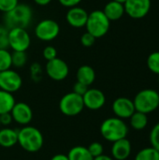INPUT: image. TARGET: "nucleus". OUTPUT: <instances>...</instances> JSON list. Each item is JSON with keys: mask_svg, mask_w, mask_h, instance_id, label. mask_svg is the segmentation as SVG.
<instances>
[{"mask_svg": "<svg viewBox=\"0 0 159 160\" xmlns=\"http://www.w3.org/2000/svg\"><path fill=\"white\" fill-rule=\"evenodd\" d=\"M33 19V10L27 4H18L13 9L5 13L4 22L7 29H26Z\"/></svg>", "mask_w": 159, "mask_h": 160, "instance_id": "obj_1", "label": "nucleus"}, {"mask_svg": "<svg viewBox=\"0 0 159 160\" xmlns=\"http://www.w3.org/2000/svg\"><path fill=\"white\" fill-rule=\"evenodd\" d=\"M18 143L28 153L38 152L44 143L43 135L39 129L31 126H23L18 131Z\"/></svg>", "mask_w": 159, "mask_h": 160, "instance_id": "obj_2", "label": "nucleus"}, {"mask_svg": "<svg viewBox=\"0 0 159 160\" xmlns=\"http://www.w3.org/2000/svg\"><path fill=\"white\" fill-rule=\"evenodd\" d=\"M100 134L108 142H114L118 140L127 138L128 128L123 119L110 117L104 120L100 126Z\"/></svg>", "mask_w": 159, "mask_h": 160, "instance_id": "obj_3", "label": "nucleus"}, {"mask_svg": "<svg viewBox=\"0 0 159 160\" xmlns=\"http://www.w3.org/2000/svg\"><path fill=\"white\" fill-rule=\"evenodd\" d=\"M111 21L106 17L102 10H94L88 13L87 22L85 24L86 32L93 35L96 38L104 37L110 30Z\"/></svg>", "mask_w": 159, "mask_h": 160, "instance_id": "obj_4", "label": "nucleus"}, {"mask_svg": "<svg viewBox=\"0 0 159 160\" xmlns=\"http://www.w3.org/2000/svg\"><path fill=\"white\" fill-rule=\"evenodd\" d=\"M135 110L143 113H151L159 107V93L154 89H143L134 98Z\"/></svg>", "mask_w": 159, "mask_h": 160, "instance_id": "obj_5", "label": "nucleus"}, {"mask_svg": "<svg viewBox=\"0 0 159 160\" xmlns=\"http://www.w3.org/2000/svg\"><path fill=\"white\" fill-rule=\"evenodd\" d=\"M83 108L82 97L74 92L64 95L59 101V110L66 116H76L82 112Z\"/></svg>", "mask_w": 159, "mask_h": 160, "instance_id": "obj_6", "label": "nucleus"}, {"mask_svg": "<svg viewBox=\"0 0 159 160\" xmlns=\"http://www.w3.org/2000/svg\"><path fill=\"white\" fill-rule=\"evenodd\" d=\"M60 34L59 23L52 19H44L35 27V36L42 41H52Z\"/></svg>", "mask_w": 159, "mask_h": 160, "instance_id": "obj_7", "label": "nucleus"}, {"mask_svg": "<svg viewBox=\"0 0 159 160\" xmlns=\"http://www.w3.org/2000/svg\"><path fill=\"white\" fill-rule=\"evenodd\" d=\"M31 45V38L24 28L8 29V47L14 52H26Z\"/></svg>", "mask_w": 159, "mask_h": 160, "instance_id": "obj_8", "label": "nucleus"}, {"mask_svg": "<svg viewBox=\"0 0 159 160\" xmlns=\"http://www.w3.org/2000/svg\"><path fill=\"white\" fill-rule=\"evenodd\" d=\"M22 85L21 75L15 70L9 68L0 71V89L8 93H15L20 90Z\"/></svg>", "mask_w": 159, "mask_h": 160, "instance_id": "obj_9", "label": "nucleus"}, {"mask_svg": "<svg viewBox=\"0 0 159 160\" xmlns=\"http://www.w3.org/2000/svg\"><path fill=\"white\" fill-rule=\"evenodd\" d=\"M46 73L52 80L55 82H61L68 76L69 68L65 60L56 57L52 60L47 61Z\"/></svg>", "mask_w": 159, "mask_h": 160, "instance_id": "obj_10", "label": "nucleus"}, {"mask_svg": "<svg viewBox=\"0 0 159 160\" xmlns=\"http://www.w3.org/2000/svg\"><path fill=\"white\" fill-rule=\"evenodd\" d=\"M151 0H127L125 12L132 19H142L151 9Z\"/></svg>", "mask_w": 159, "mask_h": 160, "instance_id": "obj_11", "label": "nucleus"}, {"mask_svg": "<svg viewBox=\"0 0 159 160\" xmlns=\"http://www.w3.org/2000/svg\"><path fill=\"white\" fill-rule=\"evenodd\" d=\"M84 108L91 111L100 110L106 103V97L104 93L97 88H88L86 93L82 96Z\"/></svg>", "mask_w": 159, "mask_h": 160, "instance_id": "obj_12", "label": "nucleus"}, {"mask_svg": "<svg viewBox=\"0 0 159 160\" xmlns=\"http://www.w3.org/2000/svg\"><path fill=\"white\" fill-rule=\"evenodd\" d=\"M112 112L120 119H129L136 112L133 100L128 98H118L112 103Z\"/></svg>", "mask_w": 159, "mask_h": 160, "instance_id": "obj_13", "label": "nucleus"}, {"mask_svg": "<svg viewBox=\"0 0 159 160\" xmlns=\"http://www.w3.org/2000/svg\"><path fill=\"white\" fill-rule=\"evenodd\" d=\"M12 119L19 125L27 126L33 119L31 107L24 102H16L10 112Z\"/></svg>", "mask_w": 159, "mask_h": 160, "instance_id": "obj_14", "label": "nucleus"}, {"mask_svg": "<svg viewBox=\"0 0 159 160\" xmlns=\"http://www.w3.org/2000/svg\"><path fill=\"white\" fill-rule=\"evenodd\" d=\"M87 18H88L87 11L84 8L78 6L69 8L66 14L67 22L74 28L84 27L87 22Z\"/></svg>", "mask_w": 159, "mask_h": 160, "instance_id": "obj_15", "label": "nucleus"}, {"mask_svg": "<svg viewBox=\"0 0 159 160\" xmlns=\"http://www.w3.org/2000/svg\"><path fill=\"white\" fill-rule=\"evenodd\" d=\"M132 151L131 142L127 139H121L112 142V156L115 160H126L128 158Z\"/></svg>", "mask_w": 159, "mask_h": 160, "instance_id": "obj_16", "label": "nucleus"}, {"mask_svg": "<svg viewBox=\"0 0 159 160\" xmlns=\"http://www.w3.org/2000/svg\"><path fill=\"white\" fill-rule=\"evenodd\" d=\"M102 11L104 12V14L110 21H117L121 19L126 13L124 4L115 2L113 0L108 2L105 5Z\"/></svg>", "mask_w": 159, "mask_h": 160, "instance_id": "obj_17", "label": "nucleus"}, {"mask_svg": "<svg viewBox=\"0 0 159 160\" xmlns=\"http://www.w3.org/2000/svg\"><path fill=\"white\" fill-rule=\"evenodd\" d=\"M77 82H82L87 86L93 84L96 80V72L95 69L89 65H82L81 66L76 73Z\"/></svg>", "mask_w": 159, "mask_h": 160, "instance_id": "obj_18", "label": "nucleus"}, {"mask_svg": "<svg viewBox=\"0 0 159 160\" xmlns=\"http://www.w3.org/2000/svg\"><path fill=\"white\" fill-rule=\"evenodd\" d=\"M16 143H18V131L9 128L0 129V146L11 148Z\"/></svg>", "mask_w": 159, "mask_h": 160, "instance_id": "obj_19", "label": "nucleus"}, {"mask_svg": "<svg viewBox=\"0 0 159 160\" xmlns=\"http://www.w3.org/2000/svg\"><path fill=\"white\" fill-rule=\"evenodd\" d=\"M15 103V98L11 93L0 89V114L10 112Z\"/></svg>", "mask_w": 159, "mask_h": 160, "instance_id": "obj_20", "label": "nucleus"}, {"mask_svg": "<svg viewBox=\"0 0 159 160\" xmlns=\"http://www.w3.org/2000/svg\"><path fill=\"white\" fill-rule=\"evenodd\" d=\"M69 160H93L94 158L89 153L87 147L77 145L72 147L67 155Z\"/></svg>", "mask_w": 159, "mask_h": 160, "instance_id": "obj_21", "label": "nucleus"}, {"mask_svg": "<svg viewBox=\"0 0 159 160\" xmlns=\"http://www.w3.org/2000/svg\"><path fill=\"white\" fill-rule=\"evenodd\" d=\"M129 120H130V126L135 130H142L146 128L148 124L147 114L137 111L131 115Z\"/></svg>", "mask_w": 159, "mask_h": 160, "instance_id": "obj_22", "label": "nucleus"}, {"mask_svg": "<svg viewBox=\"0 0 159 160\" xmlns=\"http://www.w3.org/2000/svg\"><path fill=\"white\" fill-rule=\"evenodd\" d=\"M135 160H159V152L154 147H146L139 151Z\"/></svg>", "mask_w": 159, "mask_h": 160, "instance_id": "obj_23", "label": "nucleus"}, {"mask_svg": "<svg viewBox=\"0 0 159 160\" xmlns=\"http://www.w3.org/2000/svg\"><path fill=\"white\" fill-rule=\"evenodd\" d=\"M11 67V53L7 49H0V71L9 69Z\"/></svg>", "mask_w": 159, "mask_h": 160, "instance_id": "obj_24", "label": "nucleus"}, {"mask_svg": "<svg viewBox=\"0 0 159 160\" xmlns=\"http://www.w3.org/2000/svg\"><path fill=\"white\" fill-rule=\"evenodd\" d=\"M147 67L155 74L159 75V52H153L147 57Z\"/></svg>", "mask_w": 159, "mask_h": 160, "instance_id": "obj_25", "label": "nucleus"}, {"mask_svg": "<svg viewBox=\"0 0 159 160\" xmlns=\"http://www.w3.org/2000/svg\"><path fill=\"white\" fill-rule=\"evenodd\" d=\"M11 60H12V66L21 68H22L26 62H27V55L25 52H14L11 53Z\"/></svg>", "mask_w": 159, "mask_h": 160, "instance_id": "obj_26", "label": "nucleus"}, {"mask_svg": "<svg viewBox=\"0 0 159 160\" xmlns=\"http://www.w3.org/2000/svg\"><path fill=\"white\" fill-rule=\"evenodd\" d=\"M150 143L152 147L159 152V122L152 128L150 132Z\"/></svg>", "mask_w": 159, "mask_h": 160, "instance_id": "obj_27", "label": "nucleus"}, {"mask_svg": "<svg viewBox=\"0 0 159 160\" xmlns=\"http://www.w3.org/2000/svg\"><path fill=\"white\" fill-rule=\"evenodd\" d=\"M89 153L92 155L93 158H97L100 155L103 154L104 152V148H103V145L98 142H94L92 143H90L87 147Z\"/></svg>", "mask_w": 159, "mask_h": 160, "instance_id": "obj_28", "label": "nucleus"}, {"mask_svg": "<svg viewBox=\"0 0 159 160\" xmlns=\"http://www.w3.org/2000/svg\"><path fill=\"white\" fill-rule=\"evenodd\" d=\"M19 4V0H0V11L7 13Z\"/></svg>", "mask_w": 159, "mask_h": 160, "instance_id": "obj_29", "label": "nucleus"}, {"mask_svg": "<svg viewBox=\"0 0 159 160\" xmlns=\"http://www.w3.org/2000/svg\"><path fill=\"white\" fill-rule=\"evenodd\" d=\"M8 47V29L5 25H0V49Z\"/></svg>", "mask_w": 159, "mask_h": 160, "instance_id": "obj_30", "label": "nucleus"}, {"mask_svg": "<svg viewBox=\"0 0 159 160\" xmlns=\"http://www.w3.org/2000/svg\"><path fill=\"white\" fill-rule=\"evenodd\" d=\"M96 39H97V38H96L93 35H91V34L88 33V32H85L84 34L82 35L80 41H81V44H82L83 47L90 48V47H92V46L95 44Z\"/></svg>", "mask_w": 159, "mask_h": 160, "instance_id": "obj_31", "label": "nucleus"}, {"mask_svg": "<svg viewBox=\"0 0 159 160\" xmlns=\"http://www.w3.org/2000/svg\"><path fill=\"white\" fill-rule=\"evenodd\" d=\"M42 55L45 60L50 61L57 57V51L53 46H46L42 51Z\"/></svg>", "mask_w": 159, "mask_h": 160, "instance_id": "obj_32", "label": "nucleus"}, {"mask_svg": "<svg viewBox=\"0 0 159 160\" xmlns=\"http://www.w3.org/2000/svg\"><path fill=\"white\" fill-rule=\"evenodd\" d=\"M30 73L34 81H39L42 76V68L39 64L34 63L30 68Z\"/></svg>", "mask_w": 159, "mask_h": 160, "instance_id": "obj_33", "label": "nucleus"}, {"mask_svg": "<svg viewBox=\"0 0 159 160\" xmlns=\"http://www.w3.org/2000/svg\"><path fill=\"white\" fill-rule=\"evenodd\" d=\"M88 88H89V86H87V85H85V84H83L82 82H77L73 85V91L72 92H74V93H76V94H78V95L82 97L86 93Z\"/></svg>", "mask_w": 159, "mask_h": 160, "instance_id": "obj_34", "label": "nucleus"}, {"mask_svg": "<svg viewBox=\"0 0 159 160\" xmlns=\"http://www.w3.org/2000/svg\"><path fill=\"white\" fill-rule=\"evenodd\" d=\"M12 121H13V119H12L10 112L0 114V122H1L2 126H8L12 123Z\"/></svg>", "mask_w": 159, "mask_h": 160, "instance_id": "obj_35", "label": "nucleus"}, {"mask_svg": "<svg viewBox=\"0 0 159 160\" xmlns=\"http://www.w3.org/2000/svg\"><path fill=\"white\" fill-rule=\"evenodd\" d=\"M82 0H58V2L65 8H73L78 6Z\"/></svg>", "mask_w": 159, "mask_h": 160, "instance_id": "obj_36", "label": "nucleus"}, {"mask_svg": "<svg viewBox=\"0 0 159 160\" xmlns=\"http://www.w3.org/2000/svg\"><path fill=\"white\" fill-rule=\"evenodd\" d=\"M51 160H69L67 155H64V154H57L55 156H53Z\"/></svg>", "mask_w": 159, "mask_h": 160, "instance_id": "obj_37", "label": "nucleus"}, {"mask_svg": "<svg viewBox=\"0 0 159 160\" xmlns=\"http://www.w3.org/2000/svg\"><path fill=\"white\" fill-rule=\"evenodd\" d=\"M34 2L37 4V5H38V6H47V5H49L51 2H52V0H34Z\"/></svg>", "mask_w": 159, "mask_h": 160, "instance_id": "obj_38", "label": "nucleus"}, {"mask_svg": "<svg viewBox=\"0 0 159 160\" xmlns=\"http://www.w3.org/2000/svg\"><path fill=\"white\" fill-rule=\"evenodd\" d=\"M93 160H113V158L109 157V156H106V155L102 154V155H100V156H98L97 158H94Z\"/></svg>", "mask_w": 159, "mask_h": 160, "instance_id": "obj_39", "label": "nucleus"}, {"mask_svg": "<svg viewBox=\"0 0 159 160\" xmlns=\"http://www.w3.org/2000/svg\"><path fill=\"white\" fill-rule=\"evenodd\" d=\"M115 2H118V3H121V4H125L127 0H113Z\"/></svg>", "mask_w": 159, "mask_h": 160, "instance_id": "obj_40", "label": "nucleus"}, {"mask_svg": "<svg viewBox=\"0 0 159 160\" xmlns=\"http://www.w3.org/2000/svg\"><path fill=\"white\" fill-rule=\"evenodd\" d=\"M158 84H159V75H158Z\"/></svg>", "mask_w": 159, "mask_h": 160, "instance_id": "obj_41", "label": "nucleus"}, {"mask_svg": "<svg viewBox=\"0 0 159 160\" xmlns=\"http://www.w3.org/2000/svg\"><path fill=\"white\" fill-rule=\"evenodd\" d=\"M0 126H1V122H0Z\"/></svg>", "mask_w": 159, "mask_h": 160, "instance_id": "obj_42", "label": "nucleus"}]
</instances>
